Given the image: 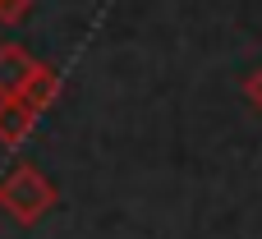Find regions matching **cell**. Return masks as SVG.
Returning a JSON list of instances; mask_svg holds the SVG:
<instances>
[{"mask_svg": "<svg viewBox=\"0 0 262 239\" xmlns=\"http://www.w3.org/2000/svg\"><path fill=\"white\" fill-rule=\"evenodd\" d=\"M55 184L37 170V166H14L5 180H0V212H9L18 226H32L41 221L51 207H55Z\"/></svg>", "mask_w": 262, "mask_h": 239, "instance_id": "cell-1", "label": "cell"}, {"mask_svg": "<svg viewBox=\"0 0 262 239\" xmlns=\"http://www.w3.org/2000/svg\"><path fill=\"white\" fill-rule=\"evenodd\" d=\"M60 92H64L60 69H51V64H41V60H37V64L28 69V78H23V88H18L14 97H18L28 111H37V115H41V111H51V106L60 101Z\"/></svg>", "mask_w": 262, "mask_h": 239, "instance_id": "cell-2", "label": "cell"}, {"mask_svg": "<svg viewBox=\"0 0 262 239\" xmlns=\"http://www.w3.org/2000/svg\"><path fill=\"white\" fill-rule=\"evenodd\" d=\"M37 129V111H28L18 97H0V143L5 147H23Z\"/></svg>", "mask_w": 262, "mask_h": 239, "instance_id": "cell-3", "label": "cell"}, {"mask_svg": "<svg viewBox=\"0 0 262 239\" xmlns=\"http://www.w3.org/2000/svg\"><path fill=\"white\" fill-rule=\"evenodd\" d=\"M32 64H37V60H32L23 46H0V97H14V92L23 88V78H28Z\"/></svg>", "mask_w": 262, "mask_h": 239, "instance_id": "cell-4", "label": "cell"}, {"mask_svg": "<svg viewBox=\"0 0 262 239\" xmlns=\"http://www.w3.org/2000/svg\"><path fill=\"white\" fill-rule=\"evenodd\" d=\"M28 9H32V0H0V23L14 28V23L28 18Z\"/></svg>", "mask_w": 262, "mask_h": 239, "instance_id": "cell-5", "label": "cell"}, {"mask_svg": "<svg viewBox=\"0 0 262 239\" xmlns=\"http://www.w3.org/2000/svg\"><path fill=\"white\" fill-rule=\"evenodd\" d=\"M244 97H249V106L262 115V64L249 74V78H244Z\"/></svg>", "mask_w": 262, "mask_h": 239, "instance_id": "cell-6", "label": "cell"}]
</instances>
